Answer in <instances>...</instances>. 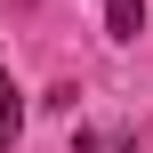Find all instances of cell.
<instances>
[{"instance_id":"obj_1","label":"cell","mask_w":153,"mask_h":153,"mask_svg":"<svg viewBox=\"0 0 153 153\" xmlns=\"http://www.w3.org/2000/svg\"><path fill=\"white\" fill-rule=\"evenodd\" d=\"M16 129H24V113H16V81L0 73V153L16 145Z\"/></svg>"},{"instance_id":"obj_3","label":"cell","mask_w":153,"mask_h":153,"mask_svg":"<svg viewBox=\"0 0 153 153\" xmlns=\"http://www.w3.org/2000/svg\"><path fill=\"white\" fill-rule=\"evenodd\" d=\"M81 153H129V137H121V129H89V137H81Z\"/></svg>"},{"instance_id":"obj_2","label":"cell","mask_w":153,"mask_h":153,"mask_svg":"<svg viewBox=\"0 0 153 153\" xmlns=\"http://www.w3.org/2000/svg\"><path fill=\"white\" fill-rule=\"evenodd\" d=\"M137 24H145V0H113V40H137Z\"/></svg>"}]
</instances>
